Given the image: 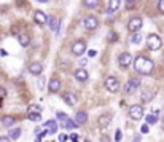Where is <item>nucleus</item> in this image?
I'll return each instance as SVG.
<instances>
[{"label":"nucleus","mask_w":164,"mask_h":142,"mask_svg":"<svg viewBox=\"0 0 164 142\" xmlns=\"http://www.w3.org/2000/svg\"><path fill=\"white\" fill-rule=\"evenodd\" d=\"M134 69L137 70L139 74H143V75H150L155 69V64L151 59H148L145 56H137L134 61Z\"/></svg>","instance_id":"obj_1"},{"label":"nucleus","mask_w":164,"mask_h":142,"mask_svg":"<svg viewBox=\"0 0 164 142\" xmlns=\"http://www.w3.org/2000/svg\"><path fill=\"white\" fill-rule=\"evenodd\" d=\"M147 45H148V48L150 50H159L163 46V40H161V37L159 35H156V34H150L148 35V38H147Z\"/></svg>","instance_id":"obj_2"},{"label":"nucleus","mask_w":164,"mask_h":142,"mask_svg":"<svg viewBox=\"0 0 164 142\" xmlns=\"http://www.w3.org/2000/svg\"><path fill=\"white\" fill-rule=\"evenodd\" d=\"M86 51V42L85 40H78L75 42L72 45V53H73V56H83V53Z\"/></svg>","instance_id":"obj_3"},{"label":"nucleus","mask_w":164,"mask_h":142,"mask_svg":"<svg viewBox=\"0 0 164 142\" xmlns=\"http://www.w3.org/2000/svg\"><path fill=\"white\" fill-rule=\"evenodd\" d=\"M129 117L132 118V120H140V118L143 117V107L142 105H139V104H134V105H131L129 107Z\"/></svg>","instance_id":"obj_4"},{"label":"nucleus","mask_w":164,"mask_h":142,"mask_svg":"<svg viewBox=\"0 0 164 142\" xmlns=\"http://www.w3.org/2000/svg\"><path fill=\"white\" fill-rule=\"evenodd\" d=\"M105 88H107L110 93H116V91L120 89V81H118V78H115V77H107V78H105Z\"/></svg>","instance_id":"obj_5"},{"label":"nucleus","mask_w":164,"mask_h":142,"mask_svg":"<svg viewBox=\"0 0 164 142\" xmlns=\"http://www.w3.org/2000/svg\"><path fill=\"white\" fill-rule=\"evenodd\" d=\"M142 24H143V21H142V18H139V16H135V18H131V21H129V24H127V29L131 30V32H134V34H137L140 29H142Z\"/></svg>","instance_id":"obj_6"},{"label":"nucleus","mask_w":164,"mask_h":142,"mask_svg":"<svg viewBox=\"0 0 164 142\" xmlns=\"http://www.w3.org/2000/svg\"><path fill=\"white\" fill-rule=\"evenodd\" d=\"M85 27L88 30H96L99 27V19L96 16H86L85 18Z\"/></svg>","instance_id":"obj_7"},{"label":"nucleus","mask_w":164,"mask_h":142,"mask_svg":"<svg viewBox=\"0 0 164 142\" xmlns=\"http://www.w3.org/2000/svg\"><path fill=\"white\" fill-rule=\"evenodd\" d=\"M139 86H140V80H139V78H129L126 88H124V93H126V94H131V93H134L135 88H139Z\"/></svg>","instance_id":"obj_8"},{"label":"nucleus","mask_w":164,"mask_h":142,"mask_svg":"<svg viewBox=\"0 0 164 142\" xmlns=\"http://www.w3.org/2000/svg\"><path fill=\"white\" fill-rule=\"evenodd\" d=\"M34 19H35V22H37V24H40V26H43V24H46V22H48V16H46L43 11H40V10L35 11Z\"/></svg>","instance_id":"obj_9"},{"label":"nucleus","mask_w":164,"mask_h":142,"mask_svg":"<svg viewBox=\"0 0 164 142\" xmlns=\"http://www.w3.org/2000/svg\"><path fill=\"white\" fill-rule=\"evenodd\" d=\"M131 61H132V56L129 53H123V54H120V56H118V64L121 67H127L131 64Z\"/></svg>","instance_id":"obj_10"},{"label":"nucleus","mask_w":164,"mask_h":142,"mask_svg":"<svg viewBox=\"0 0 164 142\" xmlns=\"http://www.w3.org/2000/svg\"><path fill=\"white\" fill-rule=\"evenodd\" d=\"M48 89L49 93H57L61 89V80L56 77H53L51 80H49V85H48Z\"/></svg>","instance_id":"obj_11"},{"label":"nucleus","mask_w":164,"mask_h":142,"mask_svg":"<svg viewBox=\"0 0 164 142\" xmlns=\"http://www.w3.org/2000/svg\"><path fill=\"white\" fill-rule=\"evenodd\" d=\"M110 121H112V113H104V115L99 117L97 125H99L100 128H107V126L110 125Z\"/></svg>","instance_id":"obj_12"},{"label":"nucleus","mask_w":164,"mask_h":142,"mask_svg":"<svg viewBox=\"0 0 164 142\" xmlns=\"http://www.w3.org/2000/svg\"><path fill=\"white\" fill-rule=\"evenodd\" d=\"M29 72L34 74V75H40V74L43 72V66H42V62H30V64H29Z\"/></svg>","instance_id":"obj_13"},{"label":"nucleus","mask_w":164,"mask_h":142,"mask_svg":"<svg viewBox=\"0 0 164 142\" xmlns=\"http://www.w3.org/2000/svg\"><path fill=\"white\" fill-rule=\"evenodd\" d=\"M73 75H75V80L77 81H86L88 77H89L88 72H86V69H77Z\"/></svg>","instance_id":"obj_14"},{"label":"nucleus","mask_w":164,"mask_h":142,"mask_svg":"<svg viewBox=\"0 0 164 142\" xmlns=\"http://www.w3.org/2000/svg\"><path fill=\"white\" fill-rule=\"evenodd\" d=\"M48 24L53 32H59V19L54 16H48Z\"/></svg>","instance_id":"obj_15"},{"label":"nucleus","mask_w":164,"mask_h":142,"mask_svg":"<svg viewBox=\"0 0 164 142\" xmlns=\"http://www.w3.org/2000/svg\"><path fill=\"white\" fill-rule=\"evenodd\" d=\"M75 121H77V125H85L88 121V113L86 112H77V115H75Z\"/></svg>","instance_id":"obj_16"},{"label":"nucleus","mask_w":164,"mask_h":142,"mask_svg":"<svg viewBox=\"0 0 164 142\" xmlns=\"http://www.w3.org/2000/svg\"><path fill=\"white\" fill-rule=\"evenodd\" d=\"M153 91H151V89H148V88H145L142 91V94H140V99H142L143 102H150L151 99H153Z\"/></svg>","instance_id":"obj_17"},{"label":"nucleus","mask_w":164,"mask_h":142,"mask_svg":"<svg viewBox=\"0 0 164 142\" xmlns=\"http://www.w3.org/2000/svg\"><path fill=\"white\" fill-rule=\"evenodd\" d=\"M18 40H19V43H21V46H29V43H30V38H29V35H27L26 32L18 34Z\"/></svg>","instance_id":"obj_18"},{"label":"nucleus","mask_w":164,"mask_h":142,"mask_svg":"<svg viewBox=\"0 0 164 142\" xmlns=\"http://www.w3.org/2000/svg\"><path fill=\"white\" fill-rule=\"evenodd\" d=\"M61 125H62V128L64 129H75L77 128V121H73V120H70V118H67V120H64V121H61Z\"/></svg>","instance_id":"obj_19"},{"label":"nucleus","mask_w":164,"mask_h":142,"mask_svg":"<svg viewBox=\"0 0 164 142\" xmlns=\"http://www.w3.org/2000/svg\"><path fill=\"white\" fill-rule=\"evenodd\" d=\"M120 5H121V0H110V2H108L107 11H108V13H113V11H116L120 8Z\"/></svg>","instance_id":"obj_20"},{"label":"nucleus","mask_w":164,"mask_h":142,"mask_svg":"<svg viewBox=\"0 0 164 142\" xmlns=\"http://www.w3.org/2000/svg\"><path fill=\"white\" fill-rule=\"evenodd\" d=\"M45 128H48L49 129V134H54L57 131V123H56V120H48L45 123Z\"/></svg>","instance_id":"obj_21"},{"label":"nucleus","mask_w":164,"mask_h":142,"mask_svg":"<svg viewBox=\"0 0 164 142\" xmlns=\"http://www.w3.org/2000/svg\"><path fill=\"white\" fill-rule=\"evenodd\" d=\"M64 101L67 102L69 105H75L77 104V97H75V94H73V93H65L64 94Z\"/></svg>","instance_id":"obj_22"},{"label":"nucleus","mask_w":164,"mask_h":142,"mask_svg":"<svg viewBox=\"0 0 164 142\" xmlns=\"http://www.w3.org/2000/svg\"><path fill=\"white\" fill-rule=\"evenodd\" d=\"M21 133H22L21 128H14V129H11V131H10L8 137H10L11 141H18L19 137H21Z\"/></svg>","instance_id":"obj_23"},{"label":"nucleus","mask_w":164,"mask_h":142,"mask_svg":"<svg viewBox=\"0 0 164 142\" xmlns=\"http://www.w3.org/2000/svg\"><path fill=\"white\" fill-rule=\"evenodd\" d=\"M14 121H16V120H14V118L13 117H3L2 118V125L3 126H5V128H11V126H13L14 125Z\"/></svg>","instance_id":"obj_24"},{"label":"nucleus","mask_w":164,"mask_h":142,"mask_svg":"<svg viewBox=\"0 0 164 142\" xmlns=\"http://www.w3.org/2000/svg\"><path fill=\"white\" fill-rule=\"evenodd\" d=\"M100 3V0H83V5L86 8H97Z\"/></svg>","instance_id":"obj_25"},{"label":"nucleus","mask_w":164,"mask_h":142,"mask_svg":"<svg viewBox=\"0 0 164 142\" xmlns=\"http://www.w3.org/2000/svg\"><path fill=\"white\" fill-rule=\"evenodd\" d=\"M147 125H155L156 121H158V115H155V113H151V115H147Z\"/></svg>","instance_id":"obj_26"},{"label":"nucleus","mask_w":164,"mask_h":142,"mask_svg":"<svg viewBox=\"0 0 164 142\" xmlns=\"http://www.w3.org/2000/svg\"><path fill=\"white\" fill-rule=\"evenodd\" d=\"M140 42H142V35H140L139 32L134 34V35L131 37V43H135V45H137V43H140Z\"/></svg>","instance_id":"obj_27"},{"label":"nucleus","mask_w":164,"mask_h":142,"mask_svg":"<svg viewBox=\"0 0 164 142\" xmlns=\"http://www.w3.org/2000/svg\"><path fill=\"white\" fill-rule=\"evenodd\" d=\"M40 107H38V105L37 104H32V105H30V107H29V113H40Z\"/></svg>","instance_id":"obj_28"},{"label":"nucleus","mask_w":164,"mask_h":142,"mask_svg":"<svg viewBox=\"0 0 164 142\" xmlns=\"http://www.w3.org/2000/svg\"><path fill=\"white\" fill-rule=\"evenodd\" d=\"M107 40H108V42H115V40H118V34L110 32V34L107 35Z\"/></svg>","instance_id":"obj_29"},{"label":"nucleus","mask_w":164,"mask_h":142,"mask_svg":"<svg viewBox=\"0 0 164 142\" xmlns=\"http://www.w3.org/2000/svg\"><path fill=\"white\" fill-rule=\"evenodd\" d=\"M42 118L40 113H29V120H32V121H38Z\"/></svg>","instance_id":"obj_30"},{"label":"nucleus","mask_w":164,"mask_h":142,"mask_svg":"<svg viewBox=\"0 0 164 142\" xmlns=\"http://www.w3.org/2000/svg\"><path fill=\"white\" fill-rule=\"evenodd\" d=\"M121 139H123V133H121L120 129H116V131H115V141L120 142Z\"/></svg>","instance_id":"obj_31"},{"label":"nucleus","mask_w":164,"mask_h":142,"mask_svg":"<svg viewBox=\"0 0 164 142\" xmlns=\"http://www.w3.org/2000/svg\"><path fill=\"white\" fill-rule=\"evenodd\" d=\"M158 8H159V11L164 14V0H159V2H158Z\"/></svg>","instance_id":"obj_32"},{"label":"nucleus","mask_w":164,"mask_h":142,"mask_svg":"<svg viewBox=\"0 0 164 142\" xmlns=\"http://www.w3.org/2000/svg\"><path fill=\"white\" fill-rule=\"evenodd\" d=\"M140 133L147 134V133H148V125H142V128H140Z\"/></svg>","instance_id":"obj_33"},{"label":"nucleus","mask_w":164,"mask_h":142,"mask_svg":"<svg viewBox=\"0 0 164 142\" xmlns=\"http://www.w3.org/2000/svg\"><path fill=\"white\" fill-rule=\"evenodd\" d=\"M43 86H45V80H43V77H42L40 80H38V88L43 89Z\"/></svg>","instance_id":"obj_34"},{"label":"nucleus","mask_w":164,"mask_h":142,"mask_svg":"<svg viewBox=\"0 0 164 142\" xmlns=\"http://www.w3.org/2000/svg\"><path fill=\"white\" fill-rule=\"evenodd\" d=\"M96 54H97V51H96V50H89V51H88V56H89V58H94Z\"/></svg>","instance_id":"obj_35"},{"label":"nucleus","mask_w":164,"mask_h":142,"mask_svg":"<svg viewBox=\"0 0 164 142\" xmlns=\"http://www.w3.org/2000/svg\"><path fill=\"white\" fill-rule=\"evenodd\" d=\"M67 139H69V136H67V134H61V136H59V141H61V142H65Z\"/></svg>","instance_id":"obj_36"},{"label":"nucleus","mask_w":164,"mask_h":142,"mask_svg":"<svg viewBox=\"0 0 164 142\" xmlns=\"http://www.w3.org/2000/svg\"><path fill=\"white\" fill-rule=\"evenodd\" d=\"M127 2V6H129V8H132V6L135 5V2H137V0H126Z\"/></svg>","instance_id":"obj_37"},{"label":"nucleus","mask_w":164,"mask_h":142,"mask_svg":"<svg viewBox=\"0 0 164 142\" xmlns=\"http://www.w3.org/2000/svg\"><path fill=\"white\" fill-rule=\"evenodd\" d=\"M11 139H10V137L8 136H0V142H10Z\"/></svg>","instance_id":"obj_38"},{"label":"nucleus","mask_w":164,"mask_h":142,"mask_svg":"<svg viewBox=\"0 0 164 142\" xmlns=\"http://www.w3.org/2000/svg\"><path fill=\"white\" fill-rule=\"evenodd\" d=\"M6 96V89L5 88H0V97H5Z\"/></svg>","instance_id":"obj_39"},{"label":"nucleus","mask_w":164,"mask_h":142,"mask_svg":"<svg viewBox=\"0 0 164 142\" xmlns=\"http://www.w3.org/2000/svg\"><path fill=\"white\" fill-rule=\"evenodd\" d=\"M0 56H2V58H5V56H8V53H6L5 50H0Z\"/></svg>","instance_id":"obj_40"},{"label":"nucleus","mask_w":164,"mask_h":142,"mask_svg":"<svg viewBox=\"0 0 164 142\" xmlns=\"http://www.w3.org/2000/svg\"><path fill=\"white\" fill-rule=\"evenodd\" d=\"M72 141L73 142H78V136H77V134H73V136H72Z\"/></svg>","instance_id":"obj_41"},{"label":"nucleus","mask_w":164,"mask_h":142,"mask_svg":"<svg viewBox=\"0 0 164 142\" xmlns=\"http://www.w3.org/2000/svg\"><path fill=\"white\" fill-rule=\"evenodd\" d=\"M132 142H140V136H135L134 139H132Z\"/></svg>","instance_id":"obj_42"},{"label":"nucleus","mask_w":164,"mask_h":142,"mask_svg":"<svg viewBox=\"0 0 164 142\" xmlns=\"http://www.w3.org/2000/svg\"><path fill=\"white\" fill-rule=\"evenodd\" d=\"M102 142H110V139H108L107 136H104V137H102Z\"/></svg>","instance_id":"obj_43"},{"label":"nucleus","mask_w":164,"mask_h":142,"mask_svg":"<svg viewBox=\"0 0 164 142\" xmlns=\"http://www.w3.org/2000/svg\"><path fill=\"white\" fill-rule=\"evenodd\" d=\"M161 128L164 129V118H163V121H161Z\"/></svg>","instance_id":"obj_44"},{"label":"nucleus","mask_w":164,"mask_h":142,"mask_svg":"<svg viewBox=\"0 0 164 142\" xmlns=\"http://www.w3.org/2000/svg\"><path fill=\"white\" fill-rule=\"evenodd\" d=\"M38 2H48V0H38Z\"/></svg>","instance_id":"obj_45"}]
</instances>
